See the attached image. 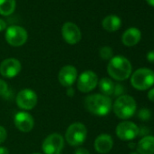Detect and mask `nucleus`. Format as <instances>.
Masks as SVG:
<instances>
[{
  "label": "nucleus",
  "instance_id": "obj_22",
  "mask_svg": "<svg viewBox=\"0 0 154 154\" xmlns=\"http://www.w3.org/2000/svg\"><path fill=\"white\" fill-rule=\"evenodd\" d=\"M151 116H152V113L149 111V109H148V108H142L138 112V117L142 122H147V121L150 120Z\"/></svg>",
  "mask_w": 154,
  "mask_h": 154
},
{
  "label": "nucleus",
  "instance_id": "obj_1",
  "mask_svg": "<svg viewBox=\"0 0 154 154\" xmlns=\"http://www.w3.org/2000/svg\"><path fill=\"white\" fill-rule=\"evenodd\" d=\"M132 66L131 62L124 56L117 55L112 57L107 66V72L112 79L124 81L131 74Z\"/></svg>",
  "mask_w": 154,
  "mask_h": 154
},
{
  "label": "nucleus",
  "instance_id": "obj_5",
  "mask_svg": "<svg viewBox=\"0 0 154 154\" xmlns=\"http://www.w3.org/2000/svg\"><path fill=\"white\" fill-rule=\"evenodd\" d=\"M87 137V129L82 122L72 123L65 132V140L71 146L82 145Z\"/></svg>",
  "mask_w": 154,
  "mask_h": 154
},
{
  "label": "nucleus",
  "instance_id": "obj_19",
  "mask_svg": "<svg viewBox=\"0 0 154 154\" xmlns=\"http://www.w3.org/2000/svg\"><path fill=\"white\" fill-rule=\"evenodd\" d=\"M16 5V0H0V15L7 17L13 14Z\"/></svg>",
  "mask_w": 154,
  "mask_h": 154
},
{
  "label": "nucleus",
  "instance_id": "obj_23",
  "mask_svg": "<svg viewBox=\"0 0 154 154\" xmlns=\"http://www.w3.org/2000/svg\"><path fill=\"white\" fill-rule=\"evenodd\" d=\"M123 93H124V87L121 85H116L115 87H114V91H113V94L115 96H122L123 95Z\"/></svg>",
  "mask_w": 154,
  "mask_h": 154
},
{
  "label": "nucleus",
  "instance_id": "obj_26",
  "mask_svg": "<svg viewBox=\"0 0 154 154\" xmlns=\"http://www.w3.org/2000/svg\"><path fill=\"white\" fill-rule=\"evenodd\" d=\"M8 137V132L3 126H0V144L3 143Z\"/></svg>",
  "mask_w": 154,
  "mask_h": 154
},
{
  "label": "nucleus",
  "instance_id": "obj_7",
  "mask_svg": "<svg viewBox=\"0 0 154 154\" xmlns=\"http://www.w3.org/2000/svg\"><path fill=\"white\" fill-rule=\"evenodd\" d=\"M64 146V139L58 133L47 136L43 141L42 149L45 154H60Z\"/></svg>",
  "mask_w": 154,
  "mask_h": 154
},
{
  "label": "nucleus",
  "instance_id": "obj_30",
  "mask_svg": "<svg viewBox=\"0 0 154 154\" xmlns=\"http://www.w3.org/2000/svg\"><path fill=\"white\" fill-rule=\"evenodd\" d=\"M5 29H7V23L3 19L0 18V32L4 31Z\"/></svg>",
  "mask_w": 154,
  "mask_h": 154
},
{
  "label": "nucleus",
  "instance_id": "obj_27",
  "mask_svg": "<svg viewBox=\"0 0 154 154\" xmlns=\"http://www.w3.org/2000/svg\"><path fill=\"white\" fill-rule=\"evenodd\" d=\"M147 60L148 62L154 63V50H151L147 54Z\"/></svg>",
  "mask_w": 154,
  "mask_h": 154
},
{
  "label": "nucleus",
  "instance_id": "obj_32",
  "mask_svg": "<svg viewBox=\"0 0 154 154\" xmlns=\"http://www.w3.org/2000/svg\"><path fill=\"white\" fill-rule=\"evenodd\" d=\"M146 1H147V3H148L149 6H151V7L154 8V0H146Z\"/></svg>",
  "mask_w": 154,
  "mask_h": 154
},
{
  "label": "nucleus",
  "instance_id": "obj_20",
  "mask_svg": "<svg viewBox=\"0 0 154 154\" xmlns=\"http://www.w3.org/2000/svg\"><path fill=\"white\" fill-rule=\"evenodd\" d=\"M98 84H99L100 91L103 93V95L109 96V95L113 94L115 85L113 84V82L110 78H106V77L105 78H102Z\"/></svg>",
  "mask_w": 154,
  "mask_h": 154
},
{
  "label": "nucleus",
  "instance_id": "obj_29",
  "mask_svg": "<svg viewBox=\"0 0 154 154\" xmlns=\"http://www.w3.org/2000/svg\"><path fill=\"white\" fill-rule=\"evenodd\" d=\"M148 99H149L150 102L154 103V87L151 88V89L148 92Z\"/></svg>",
  "mask_w": 154,
  "mask_h": 154
},
{
  "label": "nucleus",
  "instance_id": "obj_6",
  "mask_svg": "<svg viewBox=\"0 0 154 154\" xmlns=\"http://www.w3.org/2000/svg\"><path fill=\"white\" fill-rule=\"evenodd\" d=\"M28 35L25 28L19 26H11L7 28L6 40L12 46H21L26 44Z\"/></svg>",
  "mask_w": 154,
  "mask_h": 154
},
{
  "label": "nucleus",
  "instance_id": "obj_12",
  "mask_svg": "<svg viewBox=\"0 0 154 154\" xmlns=\"http://www.w3.org/2000/svg\"><path fill=\"white\" fill-rule=\"evenodd\" d=\"M21 63L16 58L5 59L0 63V74L5 78H13L21 71Z\"/></svg>",
  "mask_w": 154,
  "mask_h": 154
},
{
  "label": "nucleus",
  "instance_id": "obj_18",
  "mask_svg": "<svg viewBox=\"0 0 154 154\" xmlns=\"http://www.w3.org/2000/svg\"><path fill=\"white\" fill-rule=\"evenodd\" d=\"M103 29L108 32H115L120 29L122 26V20L119 17L115 15H110L104 17L102 22Z\"/></svg>",
  "mask_w": 154,
  "mask_h": 154
},
{
  "label": "nucleus",
  "instance_id": "obj_24",
  "mask_svg": "<svg viewBox=\"0 0 154 154\" xmlns=\"http://www.w3.org/2000/svg\"><path fill=\"white\" fill-rule=\"evenodd\" d=\"M149 132H150V129L146 127V126H142L140 128H139V134L138 136H140V137H145V136H148L149 135Z\"/></svg>",
  "mask_w": 154,
  "mask_h": 154
},
{
  "label": "nucleus",
  "instance_id": "obj_2",
  "mask_svg": "<svg viewBox=\"0 0 154 154\" xmlns=\"http://www.w3.org/2000/svg\"><path fill=\"white\" fill-rule=\"evenodd\" d=\"M85 106L88 112L94 115L105 116L111 112L112 103L109 96L101 94H94L85 98Z\"/></svg>",
  "mask_w": 154,
  "mask_h": 154
},
{
  "label": "nucleus",
  "instance_id": "obj_25",
  "mask_svg": "<svg viewBox=\"0 0 154 154\" xmlns=\"http://www.w3.org/2000/svg\"><path fill=\"white\" fill-rule=\"evenodd\" d=\"M8 84H7L4 80L0 79V96H1V95H4V94L8 92Z\"/></svg>",
  "mask_w": 154,
  "mask_h": 154
},
{
  "label": "nucleus",
  "instance_id": "obj_21",
  "mask_svg": "<svg viewBox=\"0 0 154 154\" xmlns=\"http://www.w3.org/2000/svg\"><path fill=\"white\" fill-rule=\"evenodd\" d=\"M100 56L103 60H111L113 56V52L112 49L109 46H103L100 49L99 51Z\"/></svg>",
  "mask_w": 154,
  "mask_h": 154
},
{
  "label": "nucleus",
  "instance_id": "obj_17",
  "mask_svg": "<svg viewBox=\"0 0 154 154\" xmlns=\"http://www.w3.org/2000/svg\"><path fill=\"white\" fill-rule=\"evenodd\" d=\"M139 154H154V136L148 135L143 137L136 144Z\"/></svg>",
  "mask_w": 154,
  "mask_h": 154
},
{
  "label": "nucleus",
  "instance_id": "obj_35",
  "mask_svg": "<svg viewBox=\"0 0 154 154\" xmlns=\"http://www.w3.org/2000/svg\"><path fill=\"white\" fill-rule=\"evenodd\" d=\"M32 154H42V153H38V152H37V153H32Z\"/></svg>",
  "mask_w": 154,
  "mask_h": 154
},
{
  "label": "nucleus",
  "instance_id": "obj_28",
  "mask_svg": "<svg viewBox=\"0 0 154 154\" xmlns=\"http://www.w3.org/2000/svg\"><path fill=\"white\" fill-rule=\"evenodd\" d=\"M74 154H90V152L88 149H86L85 148H78L75 150Z\"/></svg>",
  "mask_w": 154,
  "mask_h": 154
},
{
  "label": "nucleus",
  "instance_id": "obj_14",
  "mask_svg": "<svg viewBox=\"0 0 154 154\" xmlns=\"http://www.w3.org/2000/svg\"><path fill=\"white\" fill-rule=\"evenodd\" d=\"M14 123L20 131L29 132L34 128L35 122L30 113L26 112H19L15 115Z\"/></svg>",
  "mask_w": 154,
  "mask_h": 154
},
{
  "label": "nucleus",
  "instance_id": "obj_4",
  "mask_svg": "<svg viewBox=\"0 0 154 154\" xmlns=\"http://www.w3.org/2000/svg\"><path fill=\"white\" fill-rule=\"evenodd\" d=\"M131 84L133 88L139 91L149 89L154 85V71L149 68L136 70L131 77Z\"/></svg>",
  "mask_w": 154,
  "mask_h": 154
},
{
  "label": "nucleus",
  "instance_id": "obj_31",
  "mask_svg": "<svg viewBox=\"0 0 154 154\" xmlns=\"http://www.w3.org/2000/svg\"><path fill=\"white\" fill-rule=\"evenodd\" d=\"M0 154H9V150L5 147H0Z\"/></svg>",
  "mask_w": 154,
  "mask_h": 154
},
{
  "label": "nucleus",
  "instance_id": "obj_34",
  "mask_svg": "<svg viewBox=\"0 0 154 154\" xmlns=\"http://www.w3.org/2000/svg\"><path fill=\"white\" fill-rule=\"evenodd\" d=\"M131 154H139V153L138 152H131Z\"/></svg>",
  "mask_w": 154,
  "mask_h": 154
},
{
  "label": "nucleus",
  "instance_id": "obj_10",
  "mask_svg": "<svg viewBox=\"0 0 154 154\" xmlns=\"http://www.w3.org/2000/svg\"><path fill=\"white\" fill-rule=\"evenodd\" d=\"M37 103L36 94L30 89H24L17 95V104L23 110H32Z\"/></svg>",
  "mask_w": 154,
  "mask_h": 154
},
{
  "label": "nucleus",
  "instance_id": "obj_3",
  "mask_svg": "<svg viewBox=\"0 0 154 154\" xmlns=\"http://www.w3.org/2000/svg\"><path fill=\"white\" fill-rule=\"evenodd\" d=\"M136 110V101L130 95L123 94L118 97L113 103V112L115 115L122 120H127L132 117Z\"/></svg>",
  "mask_w": 154,
  "mask_h": 154
},
{
  "label": "nucleus",
  "instance_id": "obj_16",
  "mask_svg": "<svg viewBox=\"0 0 154 154\" xmlns=\"http://www.w3.org/2000/svg\"><path fill=\"white\" fill-rule=\"evenodd\" d=\"M141 38V32L136 27L128 28L122 36V42L124 45L131 47L136 45Z\"/></svg>",
  "mask_w": 154,
  "mask_h": 154
},
{
  "label": "nucleus",
  "instance_id": "obj_33",
  "mask_svg": "<svg viewBox=\"0 0 154 154\" xmlns=\"http://www.w3.org/2000/svg\"><path fill=\"white\" fill-rule=\"evenodd\" d=\"M129 147H130L131 149H135V148H136V143H134V142H130V143H129Z\"/></svg>",
  "mask_w": 154,
  "mask_h": 154
},
{
  "label": "nucleus",
  "instance_id": "obj_15",
  "mask_svg": "<svg viewBox=\"0 0 154 154\" xmlns=\"http://www.w3.org/2000/svg\"><path fill=\"white\" fill-rule=\"evenodd\" d=\"M113 146V140L109 134H101L94 140V149L101 154L108 153Z\"/></svg>",
  "mask_w": 154,
  "mask_h": 154
},
{
  "label": "nucleus",
  "instance_id": "obj_9",
  "mask_svg": "<svg viewBox=\"0 0 154 154\" xmlns=\"http://www.w3.org/2000/svg\"><path fill=\"white\" fill-rule=\"evenodd\" d=\"M98 85V77L93 71H85L81 73L77 82V88L82 93L93 91Z\"/></svg>",
  "mask_w": 154,
  "mask_h": 154
},
{
  "label": "nucleus",
  "instance_id": "obj_11",
  "mask_svg": "<svg viewBox=\"0 0 154 154\" xmlns=\"http://www.w3.org/2000/svg\"><path fill=\"white\" fill-rule=\"evenodd\" d=\"M62 35L63 40L69 45H76L82 39L80 28L72 22H66L62 27Z\"/></svg>",
  "mask_w": 154,
  "mask_h": 154
},
{
  "label": "nucleus",
  "instance_id": "obj_13",
  "mask_svg": "<svg viewBox=\"0 0 154 154\" xmlns=\"http://www.w3.org/2000/svg\"><path fill=\"white\" fill-rule=\"evenodd\" d=\"M77 79V70L72 65H64L58 73V81L64 87H71Z\"/></svg>",
  "mask_w": 154,
  "mask_h": 154
},
{
  "label": "nucleus",
  "instance_id": "obj_8",
  "mask_svg": "<svg viewBox=\"0 0 154 154\" xmlns=\"http://www.w3.org/2000/svg\"><path fill=\"white\" fill-rule=\"evenodd\" d=\"M139 134V127L132 122L124 121L120 122L116 127L117 137L125 141H130L135 139Z\"/></svg>",
  "mask_w": 154,
  "mask_h": 154
}]
</instances>
